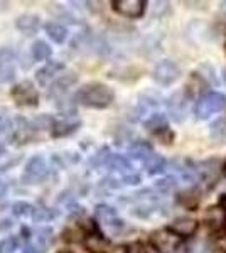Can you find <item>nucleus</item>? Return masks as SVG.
<instances>
[{
	"label": "nucleus",
	"mask_w": 226,
	"mask_h": 253,
	"mask_svg": "<svg viewBox=\"0 0 226 253\" xmlns=\"http://www.w3.org/2000/svg\"><path fill=\"white\" fill-rule=\"evenodd\" d=\"M76 100L81 105L88 108H106L113 103L115 100V93L110 86H106L103 83H90L85 84L80 91L76 93Z\"/></svg>",
	"instance_id": "obj_1"
},
{
	"label": "nucleus",
	"mask_w": 226,
	"mask_h": 253,
	"mask_svg": "<svg viewBox=\"0 0 226 253\" xmlns=\"http://www.w3.org/2000/svg\"><path fill=\"white\" fill-rule=\"evenodd\" d=\"M49 174V166L46 159L43 156H34L29 159L26 167H24L22 174V182L24 184H39L41 181L47 177Z\"/></svg>",
	"instance_id": "obj_2"
},
{
	"label": "nucleus",
	"mask_w": 226,
	"mask_h": 253,
	"mask_svg": "<svg viewBox=\"0 0 226 253\" xmlns=\"http://www.w3.org/2000/svg\"><path fill=\"white\" fill-rule=\"evenodd\" d=\"M181 76V69L174 61L171 59H162L159 61L154 66V71H152V78L157 81L162 86H171L172 83L179 80Z\"/></svg>",
	"instance_id": "obj_3"
},
{
	"label": "nucleus",
	"mask_w": 226,
	"mask_h": 253,
	"mask_svg": "<svg viewBox=\"0 0 226 253\" xmlns=\"http://www.w3.org/2000/svg\"><path fill=\"white\" fill-rule=\"evenodd\" d=\"M181 236L172 233L169 228L166 230H157L150 235V243L159 253H174L181 245Z\"/></svg>",
	"instance_id": "obj_4"
},
{
	"label": "nucleus",
	"mask_w": 226,
	"mask_h": 253,
	"mask_svg": "<svg viewBox=\"0 0 226 253\" xmlns=\"http://www.w3.org/2000/svg\"><path fill=\"white\" fill-rule=\"evenodd\" d=\"M94 214H96V219H98V223L101 224V228L112 235L118 233V231L123 230V226H125V223L118 218L117 211L108 205H98L94 208Z\"/></svg>",
	"instance_id": "obj_5"
},
{
	"label": "nucleus",
	"mask_w": 226,
	"mask_h": 253,
	"mask_svg": "<svg viewBox=\"0 0 226 253\" xmlns=\"http://www.w3.org/2000/svg\"><path fill=\"white\" fill-rule=\"evenodd\" d=\"M226 107V96L221 93H208L196 105V115L199 118H208L221 112Z\"/></svg>",
	"instance_id": "obj_6"
},
{
	"label": "nucleus",
	"mask_w": 226,
	"mask_h": 253,
	"mask_svg": "<svg viewBox=\"0 0 226 253\" xmlns=\"http://www.w3.org/2000/svg\"><path fill=\"white\" fill-rule=\"evenodd\" d=\"M10 95L19 107H38L39 103V93L36 91L31 81H22V83L15 84Z\"/></svg>",
	"instance_id": "obj_7"
},
{
	"label": "nucleus",
	"mask_w": 226,
	"mask_h": 253,
	"mask_svg": "<svg viewBox=\"0 0 226 253\" xmlns=\"http://www.w3.org/2000/svg\"><path fill=\"white\" fill-rule=\"evenodd\" d=\"M147 3L143 0H115L112 2V7L115 12L127 19H138L145 12Z\"/></svg>",
	"instance_id": "obj_8"
},
{
	"label": "nucleus",
	"mask_w": 226,
	"mask_h": 253,
	"mask_svg": "<svg viewBox=\"0 0 226 253\" xmlns=\"http://www.w3.org/2000/svg\"><path fill=\"white\" fill-rule=\"evenodd\" d=\"M76 81H78L76 73H63V75H59L51 83V88H49V95L56 96L57 100H59V96H63L69 88H73V84H76Z\"/></svg>",
	"instance_id": "obj_9"
},
{
	"label": "nucleus",
	"mask_w": 226,
	"mask_h": 253,
	"mask_svg": "<svg viewBox=\"0 0 226 253\" xmlns=\"http://www.w3.org/2000/svg\"><path fill=\"white\" fill-rule=\"evenodd\" d=\"M63 69H64V64L59 63V61H47L44 66H41L38 71H36V81H38L41 86H46L49 81L54 80Z\"/></svg>",
	"instance_id": "obj_10"
},
{
	"label": "nucleus",
	"mask_w": 226,
	"mask_h": 253,
	"mask_svg": "<svg viewBox=\"0 0 226 253\" xmlns=\"http://www.w3.org/2000/svg\"><path fill=\"white\" fill-rule=\"evenodd\" d=\"M169 230L181 238H186V236H192L198 231V221L192 218H176L169 224Z\"/></svg>",
	"instance_id": "obj_11"
},
{
	"label": "nucleus",
	"mask_w": 226,
	"mask_h": 253,
	"mask_svg": "<svg viewBox=\"0 0 226 253\" xmlns=\"http://www.w3.org/2000/svg\"><path fill=\"white\" fill-rule=\"evenodd\" d=\"M15 27L26 36H34L38 34L41 27V19L36 14H22L15 19Z\"/></svg>",
	"instance_id": "obj_12"
},
{
	"label": "nucleus",
	"mask_w": 226,
	"mask_h": 253,
	"mask_svg": "<svg viewBox=\"0 0 226 253\" xmlns=\"http://www.w3.org/2000/svg\"><path fill=\"white\" fill-rule=\"evenodd\" d=\"M186 107H187V101H186V95L184 93H174L169 98V112L172 118L176 122H182L184 117H186Z\"/></svg>",
	"instance_id": "obj_13"
},
{
	"label": "nucleus",
	"mask_w": 226,
	"mask_h": 253,
	"mask_svg": "<svg viewBox=\"0 0 226 253\" xmlns=\"http://www.w3.org/2000/svg\"><path fill=\"white\" fill-rule=\"evenodd\" d=\"M80 125H81V122L78 120V118L73 120L71 117H68V118H64V120L56 122L54 128H52V135H54L56 138L57 137H68V135H71V133H75L76 130L80 128Z\"/></svg>",
	"instance_id": "obj_14"
},
{
	"label": "nucleus",
	"mask_w": 226,
	"mask_h": 253,
	"mask_svg": "<svg viewBox=\"0 0 226 253\" xmlns=\"http://www.w3.org/2000/svg\"><path fill=\"white\" fill-rule=\"evenodd\" d=\"M85 248L91 253H103L106 252V248H108V240H106L103 235L91 231V233H88L85 238Z\"/></svg>",
	"instance_id": "obj_15"
},
{
	"label": "nucleus",
	"mask_w": 226,
	"mask_h": 253,
	"mask_svg": "<svg viewBox=\"0 0 226 253\" xmlns=\"http://www.w3.org/2000/svg\"><path fill=\"white\" fill-rule=\"evenodd\" d=\"M44 31L49 36V39L56 44H63L68 38V29L59 22H46L44 24Z\"/></svg>",
	"instance_id": "obj_16"
},
{
	"label": "nucleus",
	"mask_w": 226,
	"mask_h": 253,
	"mask_svg": "<svg viewBox=\"0 0 226 253\" xmlns=\"http://www.w3.org/2000/svg\"><path fill=\"white\" fill-rule=\"evenodd\" d=\"M106 167L110 170H115V172H122L123 175L132 174V166H130V162L123 156H115V154H112L108 162H106Z\"/></svg>",
	"instance_id": "obj_17"
},
{
	"label": "nucleus",
	"mask_w": 226,
	"mask_h": 253,
	"mask_svg": "<svg viewBox=\"0 0 226 253\" xmlns=\"http://www.w3.org/2000/svg\"><path fill=\"white\" fill-rule=\"evenodd\" d=\"M31 54L36 61H46L51 58L52 49L46 41H36L31 46Z\"/></svg>",
	"instance_id": "obj_18"
},
{
	"label": "nucleus",
	"mask_w": 226,
	"mask_h": 253,
	"mask_svg": "<svg viewBox=\"0 0 226 253\" xmlns=\"http://www.w3.org/2000/svg\"><path fill=\"white\" fill-rule=\"evenodd\" d=\"M145 128L150 130V132H154V133H160V132H164V130H167L166 117H164L162 113H155V115H152L149 120H145Z\"/></svg>",
	"instance_id": "obj_19"
},
{
	"label": "nucleus",
	"mask_w": 226,
	"mask_h": 253,
	"mask_svg": "<svg viewBox=\"0 0 226 253\" xmlns=\"http://www.w3.org/2000/svg\"><path fill=\"white\" fill-rule=\"evenodd\" d=\"M209 137H211L215 142H218V144L226 142V120L225 118H220V120L213 122L211 128H209Z\"/></svg>",
	"instance_id": "obj_20"
},
{
	"label": "nucleus",
	"mask_w": 226,
	"mask_h": 253,
	"mask_svg": "<svg viewBox=\"0 0 226 253\" xmlns=\"http://www.w3.org/2000/svg\"><path fill=\"white\" fill-rule=\"evenodd\" d=\"M29 125H31V130H52L56 122L51 115H38L29 122Z\"/></svg>",
	"instance_id": "obj_21"
},
{
	"label": "nucleus",
	"mask_w": 226,
	"mask_h": 253,
	"mask_svg": "<svg viewBox=\"0 0 226 253\" xmlns=\"http://www.w3.org/2000/svg\"><path fill=\"white\" fill-rule=\"evenodd\" d=\"M143 164H145V169L149 170V174H157L166 169V159L154 152Z\"/></svg>",
	"instance_id": "obj_22"
},
{
	"label": "nucleus",
	"mask_w": 226,
	"mask_h": 253,
	"mask_svg": "<svg viewBox=\"0 0 226 253\" xmlns=\"http://www.w3.org/2000/svg\"><path fill=\"white\" fill-rule=\"evenodd\" d=\"M152 154H154L152 147L143 144V142H138V144H135L132 149H130V156L134 159H138V161H142V162H145Z\"/></svg>",
	"instance_id": "obj_23"
},
{
	"label": "nucleus",
	"mask_w": 226,
	"mask_h": 253,
	"mask_svg": "<svg viewBox=\"0 0 226 253\" xmlns=\"http://www.w3.org/2000/svg\"><path fill=\"white\" fill-rule=\"evenodd\" d=\"M57 216V211H54L52 208H34V213H32V218L34 221H39V223H47L51 219H54Z\"/></svg>",
	"instance_id": "obj_24"
},
{
	"label": "nucleus",
	"mask_w": 226,
	"mask_h": 253,
	"mask_svg": "<svg viewBox=\"0 0 226 253\" xmlns=\"http://www.w3.org/2000/svg\"><path fill=\"white\" fill-rule=\"evenodd\" d=\"M36 236H34V243H38L43 250H46V248L51 245V242H52V230L51 228H39L38 231L34 233Z\"/></svg>",
	"instance_id": "obj_25"
},
{
	"label": "nucleus",
	"mask_w": 226,
	"mask_h": 253,
	"mask_svg": "<svg viewBox=\"0 0 226 253\" xmlns=\"http://www.w3.org/2000/svg\"><path fill=\"white\" fill-rule=\"evenodd\" d=\"M34 208L32 205H29L26 201H19V203H14L12 206V213L19 218H32V213H34Z\"/></svg>",
	"instance_id": "obj_26"
},
{
	"label": "nucleus",
	"mask_w": 226,
	"mask_h": 253,
	"mask_svg": "<svg viewBox=\"0 0 226 253\" xmlns=\"http://www.w3.org/2000/svg\"><path fill=\"white\" fill-rule=\"evenodd\" d=\"M15 66V51L9 46L0 47V68Z\"/></svg>",
	"instance_id": "obj_27"
},
{
	"label": "nucleus",
	"mask_w": 226,
	"mask_h": 253,
	"mask_svg": "<svg viewBox=\"0 0 226 253\" xmlns=\"http://www.w3.org/2000/svg\"><path fill=\"white\" fill-rule=\"evenodd\" d=\"M20 247L19 236H5L0 240V253H14Z\"/></svg>",
	"instance_id": "obj_28"
},
{
	"label": "nucleus",
	"mask_w": 226,
	"mask_h": 253,
	"mask_svg": "<svg viewBox=\"0 0 226 253\" xmlns=\"http://www.w3.org/2000/svg\"><path fill=\"white\" fill-rule=\"evenodd\" d=\"M211 248L218 253H226V233H216L213 236Z\"/></svg>",
	"instance_id": "obj_29"
},
{
	"label": "nucleus",
	"mask_w": 226,
	"mask_h": 253,
	"mask_svg": "<svg viewBox=\"0 0 226 253\" xmlns=\"http://www.w3.org/2000/svg\"><path fill=\"white\" fill-rule=\"evenodd\" d=\"M206 218L209 219V223L211 224H220V223L225 221L226 216H225V211L221 210V208H209Z\"/></svg>",
	"instance_id": "obj_30"
},
{
	"label": "nucleus",
	"mask_w": 226,
	"mask_h": 253,
	"mask_svg": "<svg viewBox=\"0 0 226 253\" xmlns=\"http://www.w3.org/2000/svg\"><path fill=\"white\" fill-rule=\"evenodd\" d=\"M110 150L108 149H101L100 152L96 154V156H93V159H91V164L93 166H106V162H108V159H110Z\"/></svg>",
	"instance_id": "obj_31"
},
{
	"label": "nucleus",
	"mask_w": 226,
	"mask_h": 253,
	"mask_svg": "<svg viewBox=\"0 0 226 253\" xmlns=\"http://www.w3.org/2000/svg\"><path fill=\"white\" fill-rule=\"evenodd\" d=\"M15 78V66L0 68V83H10Z\"/></svg>",
	"instance_id": "obj_32"
},
{
	"label": "nucleus",
	"mask_w": 226,
	"mask_h": 253,
	"mask_svg": "<svg viewBox=\"0 0 226 253\" xmlns=\"http://www.w3.org/2000/svg\"><path fill=\"white\" fill-rule=\"evenodd\" d=\"M12 130V120L7 115L0 113V133H7Z\"/></svg>",
	"instance_id": "obj_33"
},
{
	"label": "nucleus",
	"mask_w": 226,
	"mask_h": 253,
	"mask_svg": "<svg viewBox=\"0 0 226 253\" xmlns=\"http://www.w3.org/2000/svg\"><path fill=\"white\" fill-rule=\"evenodd\" d=\"M125 253H147V248L143 247V243H140V242H134L127 247Z\"/></svg>",
	"instance_id": "obj_34"
},
{
	"label": "nucleus",
	"mask_w": 226,
	"mask_h": 253,
	"mask_svg": "<svg viewBox=\"0 0 226 253\" xmlns=\"http://www.w3.org/2000/svg\"><path fill=\"white\" fill-rule=\"evenodd\" d=\"M22 253H44V250L39 247L38 243H29L27 247L22 250Z\"/></svg>",
	"instance_id": "obj_35"
},
{
	"label": "nucleus",
	"mask_w": 226,
	"mask_h": 253,
	"mask_svg": "<svg viewBox=\"0 0 226 253\" xmlns=\"http://www.w3.org/2000/svg\"><path fill=\"white\" fill-rule=\"evenodd\" d=\"M5 193H7V184L2 181V179H0V198H2V196H5Z\"/></svg>",
	"instance_id": "obj_36"
},
{
	"label": "nucleus",
	"mask_w": 226,
	"mask_h": 253,
	"mask_svg": "<svg viewBox=\"0 0 226 253\" xmlns=\"http://www.w3.org/2000/svg\"><path fill=\"white\" fill-rule=\"evenodd\" d=\"M220 205H221V210L225 211V216H226V194L221 198V201H220Z\"/></svg>",
	"instance_id": "obj_37"
},
{
	"label": "nucleus",
	"mask_w": 226,
	"mask_h": 253,
	"mask_svg": "<svg viewBox=\"0 0 226 253\" xmlns=\"http://www.w3.org/2000/svg\"><path fill=\"white\" fill-rule=\"evenodd\" d=\"M5 152H7V147H5V144H3V142H0V157H2Z\"/></svg>",
	"instance_id": "obj_38"
},
{
	"label": "nucleus",
	"mask_w": 226,
	"mask_h": 253,
	"mask_svg": "<svg viewBox=\"0 0 226 253\" xmlns=\"http://www.w3.org/2000/svg\"><path fill=\"white\" fill-rule=\"evenodd\" d=\"M221 12H225V14H226V2L221 3Z\"/></svg>",
	"instance_id": "obj_39"
},
{
	"label": "nucleus",
	"mask_w": 226,
	"mask_h": 253,
	"mask_svg": "<svg viewBox=\"0 0 226 253\" xmlns=\"http://www.w3.org/2000/svg\"><path fill=\"white\" fill-rule=\"evenodd\" d=\"M223 80H225V83H226V68L223 69Z\"/></svg>",
	"instance_id": "obj_40"
},
{
	"label": "nucleus",
	"mask_w": 226,
	"mask_h": 253,
	"mask_svg": "<svg viewBox=\"0 0 226 253\" xmlns=\"http://www.w3.org/2000/svg\"><path fill=\"white\" fill-rule=\"evenodd\" d=\"M223 172H225V175H226V164L223 166Z\"/></svg>",
	"instance_id": "obj_41"
}]
</instances>
